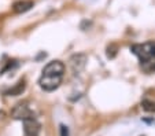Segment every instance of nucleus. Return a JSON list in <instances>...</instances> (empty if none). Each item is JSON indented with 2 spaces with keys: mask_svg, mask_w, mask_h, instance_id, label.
<instances>
[{
  "mask_svg": "<svg viewBox=\"0 0 155 136\" xmlns=\"http://www.w3.org/2000/svg\"><path fill=\"white\" fill-rule=\"evenodd\" d=\"M64 74V65L61 61H51L45 68L38 80V85L43 91L52 92L61 85Z\"/></svg>",
  "mask_w": 155,
  "mask_h": 136,
  "instance_id": "f257e3e1",
  "label": "nucleus"
},
{
  "mask_svg": "<svg viewBox=\"0 0 155 136\" xmlns=\"http://www.w3.org/2000/svg\"><path fill=\"white\" fill-rule=\"evenodd\" d=\"M130 51L139 58L140 69L147 74L155 71V41L133 44Z\"/></svg>",
  "mask_w": 155,
  "mask_h": 136,
  "instance_id": "f03ea898",
  "label": "nucleus"
},
{
  "mask_svg": "<svg viewBox=\"0 0 155 136\" xmlns=\"http://www.w3.org/2000/svg\"><path fill=\"white\" fill-rule=\"evenodd\" d=\"M11 117L14 120H19V121H24V120L29 118V117H35V113L32 111V109L29 107L28 102H19L14 106V109L11 110Z\"/></svg>",
  "mask_w": 155,
  "mask_h": 136,
  "instance_id": "7ed1b4c3",
  "label": "nucleus"
},
{
  "mask_svg": "<svg viewBox=\"0 0 155 136\" xmlns=\"http://www.w3.org/2000/svg\"><path fill=\"white\" fill-rule=\"evenodd\" d=\"M24 135L25 136H40V122L36 117H29L24 120Z\"/></svg>",
  "mask_w": 155,
  "mask_h": 136,
  "instance_id": "20e7f679",
  "label": "nucleus"
},
{
  "mask_svg": "<svg viewBox=\"0 0 155 136\" xmlns=\"http://www.w3.org/2000/svg\"><path fill=\"white\" fill-rule=\"evenodd\" d=\"M85 62H87V56L82 55V54H78V55H74L73 58L70 59V65H71V69H73L74 73H80V71L84 69L85 66Z\"/></svg>",
  "mask_w": 155,
  "mask_h": 136,
  "instance_id": "39448f33",
  "label": "nucleus"
},
{
  "mask_svg": "<svg viewBox=\"0 0 155 136\" xmlns=\"http://www.w3.org/2000/svg\"><path fill=\"white\" fill-rule=\"evenodd\" d=\"M33 7V2L30 0H18L12 4V11L15 14H24V12L29 11L30 8Z\"/></svg>",
  "mask_w": 155,
  "mask_h": 136,
  "instance_id": "423d86ee",
  "label": "nucleus"
},
{
  "mask_svg": "<svg viewBox=\"0 0 155 136\" xmlns=\"http://www.w3.org/2000/svg\"><path fill=\"white\" fill-rule=\"evenodd\" d=\"M24 89H25V80H21L19 83L14 87V88H11L10 91H7L6 95H8V96H15V95L22 94V92H24Z\"/></svg>",
  "mask_w": 155,
  "mask_h": 136,
  "instance_id": "0eeeda50",
  "label": "nucleus"
},
{
  "mask_svg": "<svg viewBox=\"0 0 155 136\" xmlns=\"http://www.w3.org/2000/svg\"><path fill=\"white\" fill-rule=\"evenodd\" d=\"M141 107H143V110H146V111L155 113V102L151 101V99H144V101L141 102Z\"/></svg>",
  "mask_w": 155,
  "mask_h": 136,
  "instance_id": "6e6552de",
  "label": "nucleus"
},
{
  "mask_svg": "<svg viewBox=\"0 0 155 136\" xmlns=\"http://www.w3.org/2000/svg\"><path fill=\"white\" fill-rule=\"evenodd\" d=\"M61 136H69V129L66 125H61Z\"/></svg>",
  "mask_w": 155,
  "mask_h": 136,
  "instance_id": "1a4fd4ad",
  "label": "nucleus"
}]
</instances>
